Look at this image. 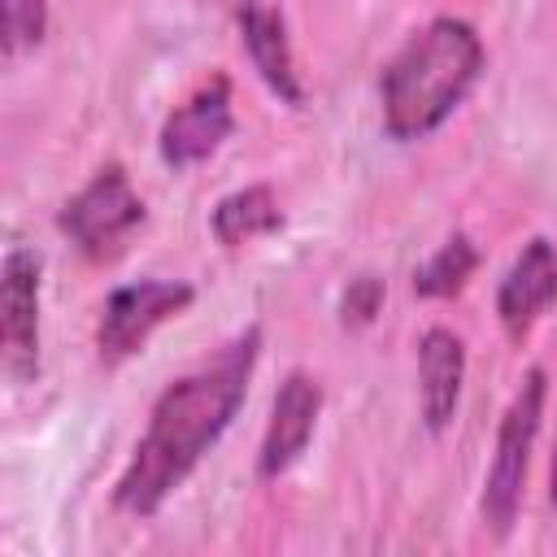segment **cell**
Instances as JSON below:
<instances>
[{"instance_id":"30bf717a","label":"cell","mask_w":557,"mask_h":557,"mask_svg":"<svg viewBox=\"0 0 557 557\" xmlns=\"http://www.w3.org/2000/svg\"><path fill=\"white\" fill-rule=\"evenodd\" d=\"M239 39H244V52H248L252 70L261 74V83L283 104H300L305 100V87L296 78V61H292L283 13L270 9L265 0H244V9H239Z\"/></svg>"},{"instance_id":"5b68a950","label":"cell","mask_w":557,"mask_h":557,"mask_svg":"<svg viewBox=\"0 0 557 557\" xmlns=\"http://www.w3.org/2000/svg\"><path fill=\"white\" fill-rule=\"evenodd\" d=\"M196 300V287L183 278H139L126 287H113L104 309H100V326H96V352L104 366H117L126 357H135L148 335L178 318L187 305Z\"/></svg>"},{"instance_id":"8992f818","label":"cell","mask_w":557,"mask_h":557,"mask_svg":"<svg viewBox=\"0 0 557 557\" xmlns=\"http://www.w3.org/2000/svg\"><path fill=\"white\" fill-rule=\"evenodd\" d=\"M0 339H4V370L17 383H30L39 374V257L30 248L4 252Z\"/></svg>"},{"instance_id":"7a4b0ae2","label":"cell","mask_w":557,"mask_h":557,"mask_svg":"<svg viewBox=\"0 0 557 557\" xmlns=\"http://www.w3.org/2000/svg\"><path fill=\"white\" fill-rule=\"evenodd\" d=\"M483 39L461 17H435L405 39V48L383 65L379 100L383 131L400 144L431 135L479 83Z\"/></svg>"},{"instance_id":"8fae6325","label":"cell","mask_w":557,"mask_h":557,"mask_svg":"<svg viewBox=\"0 0 557 557\" xmlns=\"http://www.w3.org/2000/svg\"><path fill=\"white\" fill-rule=\"evenodd\" d=\"M461 379H466V344L448 326H431L418 339V396H422V418L426 431H444L457 413L461 400Z\"/></svg>"},{"instance_id":"4fadbf2b","label":"cell","mask_w":557,"mask_h":557,"mask_svg":"<svg viewBox=\"0 0 557 557\" xmlns=\"http://www.w3.org/2000/svg\"><path fill=\"white\" fill-rule=\"evenodd\" d=\"M479 270V248L470 235H453L444 239L418 270H413V292L422 300H444V296H457L470 274Z\"/></svg>"},{"instance_id":"277c9868","label":"cell","mask_w":557,"mask_h":557,"mask_svg":"<svg viewBox=\"0 0 557 557\" xmlns=\"http://www.w3.org/2000/svg\"><path fill=\"white\" fill-rule=\"evenodd\" d=\"M148 209L131 187L122 165H100L57 213L61 235L91 261H109L122 252L135 226H144Z\"/></svg>"},{"instance_id":"6da1fadb","label":"cell","mask_w":557,"mask_h":557,"mask_svg":"<svg viewBox=\"0 0 557 557\" xmlns=\"http://www.w3.org/2000/svg\"><path fill=\"white\" fill-rule=\"evenodd\" d=\"M257 352H261V331L248 326L157 396L148 413V431L139 435L135 457L113 487L117 509L148 518L165 505V496L200 466V457L239 413Z\"/></svg>"},{"instance_id":"52a82bcc","label":"cell","mask_w":557,"mask_h":557,"mask_svg":"<svg viewBox=\"0 0 557 557\" xmlns=\"http://www.w3.org/2000/svg\"><path fill=\"white\" fill-rule=\"evenodd\" d=\"M235 113H231V78L213 74L209 83H200L161 126V161L174 170H187L205 157H213L222 148V139L231 135Z\"/></svg>"},{"instance_id":"7c38bea8","label":"cell","mask_w":557,"mask_h":557,"mask_svg":"<svg viewBox=\"0 0 557 557\" xmlns=\"http://www.w3.org/2000/svg\"><path fill=\"white\" fill-rule=\"evenodd\" d=\"M278 222H283L278 196L265 183H252V187H239V191L222 196L213 205V218H209L218 244H226V248H239L257 235H270V231H278Z\"/></svg>"},{"instance_id":"5bb4252c","label":"cell","mask_w":557,"mask_h":557,"mask_svg":"<svg viewBox=\"0 0 557 557\" xmlns=\"http://www.w3.org/2000/svg\"><path fill=\"white\" fill-rule=\"evenodd\" d=\"M0 30H4V57L35 48L48 30V0H0Z\"/></svg>"},{"instance_id":"9c48e42d","label":"cell","mask_w":557,"mask_h":557,"mask_svg":"<svg viewBox=\"0 0 557 557\" xmlns=\"http://www.w3.org/2000/svg\"><path fill=\"white\" fill-rule=\"evenodd\" d=\"M553 300H557V248L544 235H535L531 244H522V252L513 257V265L496 287V318L509 339H527V331L540 322V313Z\"/></svg>"},{"instance_id":"3957f363","label":"cell","mask_w":557,"mask_h":557,"mask_svg":"<svg viewBox=\"0 0 557 557\" xmlns=\"http://www.w3.org/2000/svg\"><path fill=\"white\" fill-rule=\"evenodd\" d=\"M544 396H548V379L544 370H527V379L518 383L500 426H496V453H492V466H487V479H483V527L505 540L518 522V509H522V483H527V461H531V444H535V431H540V418H544Z\"/></svg>"},{"instance_id":"9a60e30c","label":"cell","mask_w":557,"mask_h":557,"mask_svg":"<svg viewBox=\"0 0 557 557\" xmlns=\"http://www.w3.org/2000/svg\"><path fill=\"white\" fill-rule=\"evenodd\" d=\"M379 309H383V278H374V274L352 278V283L344 287V296H339V318H344V326H370Z\"/></svg>"},{"instance_id":"2e32d148","label":"cell","mask_w":557,"mask_h":557,"mask_svg":"<svg viewBox=\"0 0 557 557\" xmlns=\"http://www.w3.org/2000/svg\"><path fill=\"white\" fill-rule=\"evenodd\" d=\"M548 496H553V505H557V444H553V492H548Z\"/></svg>"},{"instance_id":"ba28073f","label":"cell","mask_w":557,"mask_h":557,"mask_svg":"<svg viewBox=\"0 0 557 557\" xmlns=\"http://www.w3.org/2000/svg\"><path fill=\"white\" fill-rule=\"evenodd\" d=\"M318 413H322V387H318V379L305 374V370H292L278 383L274 405H270L265 440H261V453H257V474L261 479H278L283 470H292L300 461V453L313 440Z\"/></svg>"}]
</instances>
